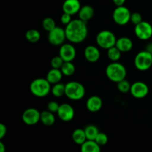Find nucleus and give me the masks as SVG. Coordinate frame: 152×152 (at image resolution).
<instances>
[{
    "label": "nucleus",
    "instance_id": "obj_11",
    "mask_svg": "<svg viewBox=\"0 0 152 152\" xmlns=\"http://www.w3.org/2000/svg\"><path fill=\"white\" fill-rule=\"evenodd\" d=\"M149 88L147 84L141 81H137L132 84L131 94L137 99H142L148 95Z\"/></svg>",
    "mask_w": 152,
    "mask_h": 152
},
{
    "label": "nucleus",
    "instance_id": "obj_13",
    "mask_svg": "<svg viewBox=\"0 0 152 152\" xmlns=\"http://www.w3.org/2000/svg\"><path fill=\"white\" fill-rule=\"evenodd\" d=\"M57 115L61 120L64 122H69L74 117V109L70 104L62 103L59 105L57 111Z\"/></svg>",
    "mask_w": 152,
    "mask_h": 152
},
{
    "label": "nucleus",
    "instance_id": "obj_31",
    "mask_svg": "<svg viewBox=\"0 0 152 152\" xmlns=\"http://www.w3.org/2000/svg\"><path fill=\"white\" fill-rule=\"evenodd\" d=\"M108 141V137L107 136L106 134L103 133V132H99L98 134V135L96 136V139H95V142L99 145L100 146H102V145H105V144H107Z\"/></svg>",
    "mask_w": 152,
    "mask_h": 152
},
{
    "label": "nucleus",
    "instance_id": "obj_37",
    "mask_svg": "<svg viewBox=\"0 0 152 152\" xmlns=\"http://www.w3.org/2000/svg\"><path fill=\"white\" fill-rule=\"evenodd\" d=\"M145 50H146L147 51L149 52V53H151L152 54V42L147 44L146 48H145Z\"/></svg>",
    "mask_w": 152,
    "mask_h": 152
},
{
    "label": "nucleus",
    "instance_id": "obj_16",
    "mask_svg": "<svg viewBox=\"0 0 152 152\" xmlns=\"http://www.w3.org/2000/svg\"><path fill=\"white\" fill-rule=\"evenodd\" d=\"M86 108L90 112L95 113L99 111L102 107V100L99 96H91L86 101Z\"/></svg>",
    "mask_w": 152,
    "mask_h": 152
},
{
    "label": "nucleus",
    "instance_id": "obj_33",
    "mask_svg": "<svg viewBox=\"0 0 152 152\" xmlns=\"http://www.w3.org/2000/svg\"><path fill=\"white\" fill-rule=\"evenodd\" d=\"M59 105H60L57 102H56V101H50L47 104V108L50 112L55 114V113H57L59 108Z\"/></svg>",
    "mask_w": 152,
    "mask_h": 152
},
{
    "label": "nucleus",
    "instance_id": "obj_9",
    "mask_svg": "<svg viewBox=\"0 0 152 152\" xmlns=\"http://www.w3.org/2000/svg\"><path fill=\"white\" fill-rule=\"evenodd\" d=\"M134 34L141 40H148L152 37V25L148 22L142 21L135 25Z\"/></svg>",
    "mask_w": 152,
    "mask_h": 152
},
{
    "label": "nucleus",
    "instance_id": "obj_4",
    "mask_svg": "<svg viewBox=\"0 0 152 152\" xmlns=\"http://www.w3.org/2000/svg\"><path fill=\"white\" fill-rule=\"evenodd\" d=\"M86 94V88L82 83L71 81L65 84V96L74 101L80 100Z\"/></svg>",
    "mask_w": 152,
    "mask_h": 152
},
{
    "label": "nucleus",
    "instance_id": "obj_23",
    "mask_svg": "<svg viewBox=\"0 0 152 152\" xmlns=\"http://www.w3.org/2000/svg\"><path fill=\"white\" fill-rule=\"evenodd\" d=\"M86 132V137L88 140H95L96 136L99 133L98 128L94 125H88L84 129Z\"/></svg>",
    "mask_w": 152,
    "mask_h": 152
},
{
    "label": "nucleus",
    "instance_id": "obj_30",
    "mask_svg": "<svg viewBox=\"0 0 152 152\" xmlns=\"http://www.w3.org/2000/svg\"><path fill=\"white\" fill-rule=\"evenodd\" d=\"M65 62V61L62 59L59 55L56 56H53L50 60V66L52 68H56V69H60L62 68V65Z\"/></svg>",
    "mask_w": 152,
    "mask_h": 152
},
{
    "label": "nucleus",
    "instance_id": "obj_10",
    "mask_svg": "<svg viewBox=\"0 0 152 152\" xmlns=\"http://www.w3.org/2000/svg\"><path fill=\"white\" fill-rule=\"evenodd\" d=\"M41 112L34 108H29L22 113V120L28 126H34L40 121Z\"/></svg>",
    "mask_w": 152,
    "mask_h": 152
},
{
    "label": "nucleus",
    "instance_id": "obj_12",
    "mask_svg": "<svg viewBox=\"0 0 152 152\" xmlns=\"http://www.w3.org/2000/svg\"><path fill=\"white\" fill-rule=\"evenodd\" d=\"M59 55L65 62H72L75 59L77 51L71 43H64L59 48Z\"/></svg>",
    "mask_w": 152,
    "mask_h": 152
},
{
    "label": "nucleus",
    "instance_id": "obj_20",
    "mask_svg": "<svg viewBox=\"0 0 152 152\" xmlns=\"http://www.w3.org/2000/svg\"><path fill=\"white\" fill-rule=\"evenodd\" d=\"M80 146V152H101V146L95 140H87Z\"/></svg>",
    "mask_w": 152,
    "mask_h": 152
},
{
    "label": "nucleus",
    "instance_id": "obj_6",
    "mask_svg": "<svg viewBox=\"0 0 152 152\" xmlns=\"http://www.w3.org/2000/svg\"><path fill=\"white\" fill-rule=\"evenodd\" d=\"M134 63L139 71H148L152 66V54L146 50H141L135 56Z\"/></svg>",
    "mask_w": 152,
    "mask_h": 152
},
{
    "label": "nucleus",
    "instance_id": "obj_19",
    "mask_svg": "<svg viewBox=\"0 0 152 152\" xmlns=\"http://www.w3.org/2000/svg\"><path fill=\"white\" fill-rule=\"evenodd\" d=\"M62 71L60 69H56V68H51L46 74V77L48 81L51 85L56 84L58 83H60L61 80L62 78Z\"/></svg>",
    "mask_w": 152,
    "mask_h": 152
},
{
    "label": "nucleus",
    "instance_id": "obj_29",
    "mask_svg": "<svg viewBox=\"0 0 152 152\" xmlns=\"http://www.w3.org/2000/svg\"><path fill=\"white\" fill-rule=\"evenodd\" d=\"M131 86H132L131 83L126 79L117 83V87L118 91L123 94L128 93V92L130 91Z\"/></svg>",
    "mask_w": 152,
    "mask_h": 152
},
{
    "label": "nucleus",
    "instance_id": "obj_36",
    "mask_svg": "<svg viewBox=\"0 0 152 152\" xmlns=\"http://www.w3.org/2000/svg\"><path fill=\"white\" fill-rule=\"evenodd\" d=\"M113 2H114V4H115L117 7H118V6H123L124 5L125 2H126V0H112Z\"/></svg>",
    "mask_w": 152,
    "mask_h": 152
},
{
    "label": "nucleus",
    "instance_id": "obj_15",
    "mask_svg": "<svg viewBox=\"0 0 152 152\" xmlns=\"http://www.w3.org/2000/svg\"><path fill=\"white\" fill-rule=\"evenodd\" d=\"M85 58L89 62H96L100 58V51L99 48L94 45H88L85 48Z\"/></svg>",
    "mask_w": 152,
    "mask_h": 152
},
{
    "label": "nucleus",
    "instance_id": "obj_24",
    "mask_svg": "<svg viewBox=\"0 0 152 152\" xmlns=\"http://www.w3.org/2000/svg\"><path fill=\"white\" fill-rule=\"evenodd\" d=\"M50 92L55 97H61L65 94V85L61 83L53 85Z\"/></svg>",
    "mask_w": 152,
    "mask_h": 152
},
{
    "label": "nucleus",
    "instance_id": "obj_17",
    "mask_svg": "<svg viewBox=\"0 0 152 152\" xmlns=\"http://www.w3.org/2000/svg\"><path fill=\"white\" fill-rule=\"evenodd\" d=\"M133 42L130 38L126 37H120L117 39L116 42L115 46L122 52V53H127L130 51L133 48Z\"/></svg>",
    "mask_w": 152,
    "mask_h": 152
},
{
    "label": "nucleus",
    "instance_id": "obj_3",
    "mask_svg": "<svg viewBox=\"0 0 152 152\" xmlns=\"http://www.w3.org/2000/svg\"><path fill=\"white\" fill-rule=\"evenodd\" d=\"M30 91L37 97H45L51 91V84L46 78H37L30 84Z\"/></svg>",
    "mask_w": 152,
    "mask_h": 152
},
{
    "label": "nucleus",
    "instance_id": "obj_7",
    "mask_svg": "<svg viewBox=\"0 0 152 152\" xmlns=\"http://www.w3.org/2000/svg\"><path fill=\"white\" fill-rule=\"evenodd\" d=\"M130 10L126 6H118L114 9L113 12V19L117 25H127L131 21Z\"/></svg>",
    "mask_w": 152,
    "mask_h": 152
},
{
    "label": "nucleus",
    "instance_id": "obj_32",
    "mask_svg": "<svg viewBox=\"0 0 152 152\" xmlns=\"http://www.w3.org/2000/svg\"><path fill=\"white\" fill-rule=\"evenodd\" d=\"M142 15L140 13L137 12H134V13H132V16H131V21L132 24H134V25H138V24L140 23L141 22H142Z\"/></svg>",
    "mask_w": 152,
    "mask_h": 152
},
{
    "label": "nucleus",
    "instance_id": "obj_35",
    "mask_svg": "<svg viewBox=\"0 0 152 152\" xmlns=\"http://www.w3.org/2000/svg\"><path fill=\"white\" fill-rule=\"evenodd\" d=\"M7 134V127L4 124H0V139H2Z\"/></svg>",
    "mask_w": 152,
    "mask_h": 152
},
{
    "label": "nucleus",
    "instance_id": "obj_2",
    "mask_svg": "<svg viewBox=\"0 0 152 152\" xmlns=\"http://www.w3.org/2000/svg\"><path fill=\"white\" fill-rule=\"evenodd\" d=\"M105 74L111 81L117 83L126 79L127 71L123 64L118 62H112L105 68Z\"/></svg>",
    "mask_w": 152,
    "mask_h": 152
},
{
    "label": "nucleus",
    "instance_id": "obj_27",
    "mask_svg": "<svg viewBox=\"0 0 152 152\" xmlns=\"http://www.w3.org/2000/svg\"><path fill=\"white\" fill-rule=\"evenodd\" d=\"M121 53L122 52L116 46L108 49V52H107L108 59L111 62H118V60L121 57Z\"/></svg>",
    "mask_w": 152,
    "mask_h": 152
},
{
    "label": "nucleus",
    "instance_id": "obj_22",
    "mask_svg": "<svg viewBox=\"0 0 152 152\" xmlns=\"http://www.w3.org/2000/svg\"><path fill=\"white\" fill-rule=\"evenodd\" d=\"M73 141L77 145H80L84 143L87 140L86 132L83 129H77L73 132L72 135H71Z\"/></svg>",
    "mask_w": 152,
    "mask_h": 152
},
{
    "label": "nucleus",
    "instance_id": "obj_21",
    "mask_svg": "<svg viewBox=\"0 0 152 152\" xmlns=\"http://www.w3.org/2000/svg\"><path fill=\"white\" fill-rule=\"evenodd\" d=\"M40 122L46 126H53L55 123L54 114L50 112L48 110L42 111L41 116H40Z\"/></svg>",
    "mask_w": 152,
    "mask_h": 152
},
{
    "label": "nucleus",
    "instance_id": "obj_18",
    "mask_svg": "<svg viewBox=\"0 0 152 152\" xmlns=\"http://www.w3.org/2000/svg\"><path fill=\"white\" fill-rule=\"evenodd\" d=\"M94 15V10L93 7L89 4H86V5L81 7L78 13L79 19L86 22L91 20L93 18Z\"/></svg>",
    "mask_w": 152,
    "mask_h": 152
},
{
    "label": "nucleus",
    "instance_id": "obj_28",
    "mask_svg": "<svg viewBox=\"0 0 152 152\" xmlns=\"http://www.w3.org/2000/svg\"><path fill=\"white\" fill-rule=\"evenodd\" d=\"M42 28H44L45 31H48V32H50L56 27L55 20L51 17L45 18L42 20Z\"/></svg>",
    "mask_w": 152,
    "mask_h": 152
},
{
    "label": "nucleus",
    "instance_id": "obj_26",
    "mask_svg": "<svg viewBox=\"0 0 152 152\" xmlns=\"http://www.w3.org/2000/svg\"><path fill=\"white\" fill-rule=\"evenodd\" d=\"M61 71H62V74L66 77H70V76L73 75L75 72V66L72 62H65L62 65V68H60Z\"/></svg>",
    "mask_w": 152,
    "mask_h": 152
},
{
    "label": "nucleus",
    "instance_id": "obj_38",
    "mask_svg": "<svg viewBox=\"0 0 152 152\" xmlns=\"http://www.w3.org/2000/svg\"><path fill=\"white\" fill-rule=\"evenodd\" d=\"M6 148L4 143L2 142H0V152H5Z\"/></svg>",
    "mask_w": 152,
    "mask_h": 152
},
{
    "label": "nucleus",
    "instance_id": "obj_8",
    "mask_svg": "<svg viewBox=\"0 0 152 152\" xmlns=\"http://www.w3.org/2000/svg\"><path fill=\"white\" fill-rule=\"evenodd\" d=\"M48 39L52 45L61 46L67 39L65 29L61 27L56 26L54 29L48 32Z\"/></svg>",
    "mask_w": 152,
    "mask_h": 152
},
{
    "label": "nucleus",
    "instance_id": "obj_34",
    "mask_svg": "<svg viewBox=\"0 0 152 152\" xmlns=\"http://www.w3.org/2000/svg\"><path fill=\"white\" fill-rule=\"evenodd\" d=\"M71 15L68 14V13H62V15L61 16V18H60V20H61V22H62L63 25H65V26L66 25H68V24L70 23V22L72 21V18H71Z\"/></svg>",
    "mask_w": 152,
    "mask_h": 152
},
{
    "label": "nucleus",
    "instance_id": "obj_25",
    "mask_svg": "<svg viewBox=\"0 0 152 152\" xmlns=\"http://www.w3.org/2000/svg\"><path fill=\"white\" fill-rule=\"evenodd\" d=\"M25 38L31 43H36L39 41L41 38L40 33L36 29H30L25 34Z\"/></svg>",
    "mask_w": 152,
    "mask_h": 152
},
{
    "label": "nucleus",
    "instance_id": "obj_5",
    "mask_svg": "<svg viewBox=\"0 0 152 152\" xmlns=\"http://www.w3.org/2000/svg\"><path fill=\"white\" fill-rule=\"evenodd\" d=\"M117 39L115 34L107 30L101 31L98 33L96 37V42L98 46L106 50L115 46Z\"/></svg>",
    "mask_w": 152,
    "mask_h": 152
},
{
    "label": "nucleus",
    "instance_id": "obj_14",
    "mask_svg": "<svg viewBox=\"0 0 152 152\" xmlns=\"http://www.w3.org/2000/svg\"><path fill=\"white\" fill-rule=\"evenodd\" d=\"M81 7L80 0H65L62 4V9L63 13L73 16L79 13Z\"/></svg>",
    "mask_w": 152,
    "mask_h": 152
},
{
    "label": "nucleus",
    "instance_id": "obj_1",
    "mask_svg": "<svg viewBox=\"0 0 152 152\" xmlns=\"http://www.w3.org/2000/svg\"><path fill=\"white\" fill-rule=\"evenodd\" d=\"M65 31L67 40L74 44H78L85 41L88 33L87 22L80 19H72V21L65 26Z\"/></svg>",
    "mask_w": 152,
    "mask_h": 152
}]
</instances>
